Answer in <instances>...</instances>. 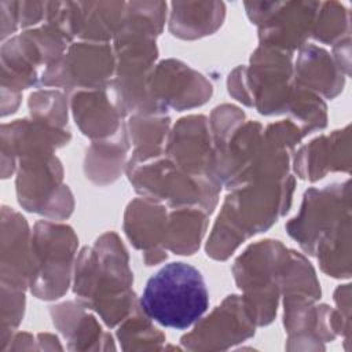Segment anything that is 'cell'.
Returning <instances> with one entry per match:
<instances>
[{"mask_svg":"<svg viewBox=\"0 0 352 352\" xmlns=\"http://www.w3.org/2000/svg\"><path fill=\"white\" fill-rule=\"evenodd\" d=\"M287 232L309 254L316 256L322 270L334 278L349 276V182L309 188L298 216Z\"/></svg>","mask_w":352,"mask_h":352,"instance_id":"1","label":"cell"},{"mask_svg":"<svg viewBox=\"0 0 352 352\" xmlns=\"http://www.w3.org/2000/svg\"><path fill=\"white\" fill-rule=\"evenodd\" d=\"M132 280L124 245L116 234L107 232L92 249L84 248L80 253L74 293L82 307L98 311L106 324L113 327L135 307Z\"/></svg>","mask_w":352,"mask_h":352,"instance_id":"2","label":"cell"},{"mask_svg":"<svg viewBox=\"0 0 352 352\" xmlns=\"http://www.w3.org/2000/svg\"><path fill=\"white\" fill-rule=\"evenodd\" d=\"M139 307L161 326L186 330L208 311L209 292L201 271L191 264L175 261L148 278Z\"/></svg>","mask_w":352,"mask_h":352,"instance_id":"3","label":"cell"},{"mask_svg":"<svg viewBox=\"0 0 352 352\" xmlns=\"http://www.w3.org/2000/svg\"><path fill=\"white\" fill-rule=\"evenodd\" d=\"M126 168L135 190L147 199L166 201L176 209L198 208L208 214L217 204V179L191 176L165 154Z\"/></svg>","mask_w":352,"mask_h":352,"instance_id":"4","label":"cell"},{"mask_svg":"<svg viewBox=\"0 0 352 352\" xmlns=\"http://www.w3.org/2000/svg\"><path fill=\"white\" fill-rule=\"evenodd\" d=\"M287 253L289 250L279 241H260L248 248L232 267L254 324H267L276 314Z\"/></svg>","mask_w":352,"mask_h":352,"instance_id":"5","label":"cell"},{"mask_svg":"<svg viewBox=\"0 0 352 352\" xmlns=\"http://www.w3.org/2000/svg\"><path fill=\"white\" fill-rule=\"evenodd\" d=\"M77 236L67 226L38 221L32 235V293L44 300L59 298L69 286Z\"/></svg>","mask_w":352,"mask_h":352,"instance_id":"6","label":"cell"},{"mask_svg":"<svg viewBox=\"0 0 352 352\" xmlns=\"http://www.w3.org/2000/svg\"><path fill=\"white\" fill-rule=\"evenodd\" d=\"M16 194L21 206L51 217H67L73 199L62 184V166L52 153H36L19 158Z\"/></svg>","mask_w":352,"mask_h":352,"instance_id":"7","label":"cell"},{"mask_svg":"<svg viewBox=\"0 0 352 352\" xmlns=\"http://www.w3.org/2000/svg\"><path fill=\"white\" fill-rule=\"evenodd\" d=\"M318 1L245 3L249 19L258 25L260 45L286 52L301 47L312 33Z\"/></svg>","mask_w":352,"mask_h":352,"instance_id":"8","label":"cell"},{"mask_svg":"<svg viewBox=\"0 0 352 352\" xmlns=\"http://www.w3.org/2000/svg\"><path fill=\"white\" fill-rule=\"evenodd\" d=\"M114 56L103 43H77L67 54L47 66L41 84L89 91L106 88L111 82Z\"/></svg>","mask_w":352,"mask_h":352,"instance_id":"9","label":"cell"},{"mask_svg":"<svg viewBox=\"0 0 352 352\" xmlns=\"http://www.w3.org/2000/svg\"><path fill=\"white\" fill-rule=\"evenodd\" d=\"M148 94L160 111L168 107L177 111L204 104L212 95V84L202 74L179 60H162L151 70Z\"/></svg>","mask_w":352,"mask_h":352,"instance_id":"10","label":"cell"},{"mask_svg":"<svg viewBox=\"0 0 352 352\" xmlns=\"http://www.w3.org/2000/svg\"><path fill=\"white\" fill-rule=\"evenodd\" d=\"M210 143L206 117L190 116L179 120L175 125L166 140L165 154L191 176L217 179L214 148Z\"/></svg>","mask_w":352,"mask_h":352,"instance_id":"11","label":"cell"},{"mask_svg":"<svg viewBox=\"0 0 352 352\" xmlns=\"http://www.w3.org/2000/svg\"><path fill=\"white\" fill-rule=\"evenodd\" d=\"M254 334V322L246 308L243 297L228 296L210 316L205 318L195 330L182 338L186 346L198 341L216 342L214 349H224Z\"/></svg>","mask_w":352,"mask_h":352,"instance_id":"12","label":"cell"},{"mask_svg":"<svg viewBox=\"0 0 352 352\" xmlns=\"http://www.w3.org/2000/svg\"><path fill=\"white\" fill-rule=\"evenodd\" d=\"M1 216V285L25 290L33 270L28 223L7 206L3 208Z\"/></svg>","mask_w":352,"mask_h":352,"instance_id":"13","label":"cell"},{"mask_svg":"<svg viewBox=\"0 0 352 352\" xmlns=\"http://www.w3.org/2000/svg\"><path fill=\"white\" fill-rule=\"evenodd\" d=\"M166 226V210L155 201L135 199L126 208L125 232L135 248L144 249L146 265H154L166 258L162 250Z\"/></svg>","mask_w":352,"mask_h":352,"instance_id":"14","label":"cell"},{"mask_svg":"<svg viewBox=\"0 0 352 352\" xmlns=\"http://www.w3.org/2000/svg\"><path fill=\"white\" fill-rule=\"evenodd\" d=\"M76 124L85 136L104 139L114 136L121 128L122 113L114 103L109 85L100 89L77 91L72 99Z\"/></svg>","mask_w":352,"mask_h":352,"instance_id":"15","label":"cell"},{"mask_svg":"<svg viewBox=\"0 0 352 352\" xmlns=\"http://www.w3.org/2000/svg\"><path fill=\"white\" fill-rule=\"evenodd\" d=\"M349 126L334 131L329 138L320 136L301 147L294 158V169L301 179L315 182L329 170H348L349 154H341V140L349 135Z\"/></svg>","mask_w":352,"mask_h":352,"instance_id":"16","label":"cell"},{"mask_svg":"<svg viewBox=\"0 0 352 352\" xmlns=\"http://www.w3.org/2000/svg\"><path fill=\"white\" fill-rule=\"evenodd\" d=\"M294 81L297 87L319 92L329 99L342 91L344 85L342 73L337 69L330 55L316 45H305L300 50Z\"/></svg>","mask_w":352,"mask_h":352,"instance_id":"17","label":"cell"},{"mask_svg":"<svg viewBox=\"0 0 352 352\" xmlns=\"http://www.w3.org/2000/svg\"><path fill=\"white\" fill-rule=\"evenodd\" d=\"M224 16L226 6L221 1H173L169 30L176 37L194 40L214 33Z\"/></svg>","mask_w":352,"mask_h":352,"instance_id":"18","label":"cell"},{"mask_svg":"<svg viewBox=\"0 0 352 352\" xmlns=\"http://www.w3.org/2000/svg\"><path fill=\"white\" fill-rule=\"evenodd\" d=\"M125 4L122 1L74 3V34L91 43L114 38L124 18Z\"/></svg>","mask_w":352,"mask_h":352,"instance_id":"19","label":"cell"},{"mask_svg":"<svg viewBox=\"0 0 352 352\" xmlns=\"http://www.w3.org/2000/svg\"><path fill=\"white\" fill-rule=\"evenodd\" d=\"M128 147L129 144L124 125L109 140L94 142L87 150L85 157L87 177L96 184L114 182L125 165Z\"/></svg>","mask_w":352,"mask_h":352,"instance_id":"20","label":"cell"},{"mask_svg":"<svg viewBox=\"0 0 352 352\" xmlns=\"http://www.w3.org/2000/svg\"><path fill=\"white\" fill-rule=\"evenodd\" d=\"M208 226V213L198 208H179L168 217L164 248L177 254H192Z\"/></svg>","mask_w":352,"mask_h":352,"instance_id":"21","label":"cell"},{"mask_svg":"<svg viewBox=\"0 0 352 352\" xmlns=\"http://www.w3.org/2000/svg\"><path fill=\"white\" fill-rule=\"evenodd\" d=\"M311 34L314 38L330 44L342 40V34L349 36L348 10L337 1L320 3Z\"/></svg>","mask_w":352,"mask_h":352,"instance_id":"22","label":"cell"},{"mask_svg":"<svg viewBox=\"0 0 352 352\" xmlns=\"http://www.w3.org/2000/svg\"><path fill=\"white\" fill-rule=\"evenodd\" d=\"M287 111H292L301 122V133L305 136L312 131L326 126V106L314 92L296 85Z\"/></svg>","mask_w":352,"mask_h":352,"instance_id":"23","label":"cell"},{"mask_svg":"<svg viewBox=\"0 0 352 352\" xmlns=\"http://www.w3.org/2000/svg\"><path fill=\"white\" fill-rule=\"evenodd\" d=\"M29 109L34 121L60 128L66 124L67 111L65 95L59 91H38L30 95Z\"/></svg>","mask_w":352,"mask_h":352,"instance_id":"24","label":"cell"},{"mask_svg":"<svg viewBox=\"0 0 352 352\" xmlns=\"http://www.w3.org/2000/svg\"><path fill=\"white\" fill-rule=\"evenodd\" d=\"M25 290L1 285V336L18 326L25 307Z\"/></svg>","mask_w":352,"mask_h":352,"instance_id":"25","label":"cell"},{"mask_svg":"<svg viewBox=\"0 0 352 352\" xmlns=\"http://www.w3.org/2000/svg\"><path fill=\"white\" fill-rule=\"evenodd\" d=\"M45 4L47 3H40V1L18 3L19 25L22 28H26V26L38 23L43 18H45Z\"/></svg>","mask_w":352,"mask_h":352,"instance_id":"26","label":"cell"},{"mask_svg":"<svg viewBox=\"0 0 352 352\" xmlns=\"http://www.w3.org/2000/svg\"><path fill=\"white\" fill-rule=\"evenodd\" d=\"M1 14V38L4 40L8 34L14 33L19 25L18 3L15 1H0Z\"/></svg>","mask_w":352,"mask_h":352,"instance_id":"27","label":"cell"}]
</instances>
